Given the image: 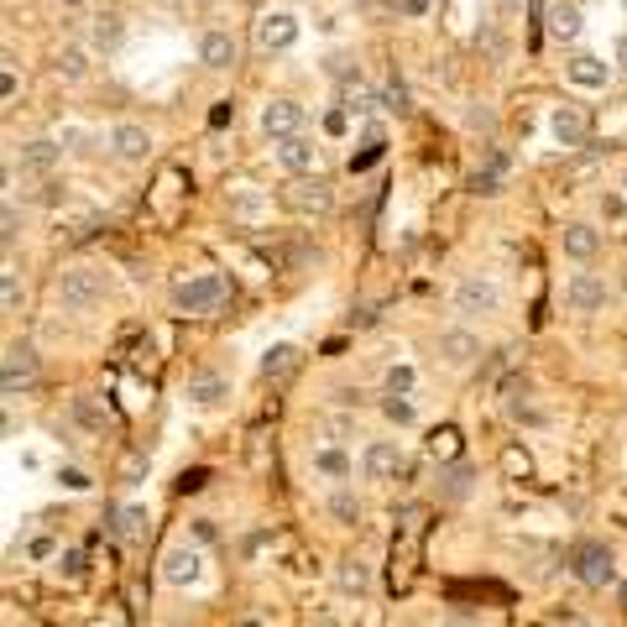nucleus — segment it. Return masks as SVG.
<instances>
[{
  "mask_svg": "<svg viewBox=\"0 0 627 627\" xmlns=\"http://www.w3.org/2000/svg\"><path fill=\"white\" fill-rule=\"evenodd\" d=\"M194 539H199V544H215V539H220V528L209 523V518H199V523H194Z\"/></svg>",
  "mask_w": 627,
  "mask_h": 627,
  "instance_id": "nucleus-45",
  "label": "nucleus"
},
{
  "mask_svg": "<svg viewBox=\"0 0 627 627\" xmlns=\"http://www.w3.org/2000/svg\"><path fill=\"white\" fill-rule=\"evenodd\" d=\"M330 518L345 523V528H356V523H361V497H356V492H335V497H330Z\"/></svg>",
  "mask_w": 627,
  "mask_h": 627,
  "instance_id": "nucleus-27",
  "label": "nucleus"
},
{
  "mask_svg": "<svg viewBox=\"0 0 627 627\" xmlns=\"http://www.w3.org/2000/svg\"><path fill=\"white\" fill-rule=\"evenodd\" d=\"M335 586H340L345 596H366V591H371V565H366V560H340Z\"/></svg>",
  "mask_w": 627,
  "mask_h": 627,
  "instance_id": "nucleus-24",
  "label": "nucleus"
},
{
  "mask_svg": "<svg viewBox=\"0 0 627 627\" xmlns=\"http://www.w3.org/2000/svg\"><path fill=\"white\" fill-rule=\"evenodd\" d=\"M298 366H304V356H298V345H272V351L262 356V377H267V382H288Z\"/></svg>",
  "mask_w": 627,
  "mask_h": 627,
  "instance_id": "nucleus-22",
  "label": "nucleus"
},
{
  "mask_svg": "<svg viewBox=\"0 0 627 627\" xmlns=\"http://www.w3.org/2000/svg\"><path fill=\"white\" fill-rule=\"evenodd\" d=\"M392 398H408V392L418 387V371L408 366V361H398V366H387V382H382Z\"/></svg>",
  "mask_w": 627,
  "mask_h": 627,
  "instance_id": "nucleus-28",
  "label": "nucleus"
},
{
  "mask_svg": "<svg viewBox=\"0 0 627 627\" xmlns=\"http://www.w3.org/2000/svg\"><path fill=\"white\" fill-rule=\"evenodd\" d=\"M63 189H68V183L48 178V183H42V189H37V204H58V199H63Z\"/></svg>",
  "mask_w": 627,
  "mask_h": 627,
  "instance_id": "nucleus-44",
  "label": "nucleus"
},
{
  "mask_svg": "<svg viewBox=\"0 0 627 627\" xmlns=\"http://www.w3.org/2000/svg\"><path fill=\"white\" fill-rule=\"evenodd\" d=\"M575 575L586 580L591 591L617 586V560H612V549H607V544H580V549H575Z\"/></svg>",
  "mask_w": 627,
  "mask_h": 627,
  "instance_id": "nucleus-8",
  "label": "nucleus"
},
{
  "mask_svg": "<svg viewBox=\"0 0 627 627\" xmlns=\"http://www.w3.org/2000/svg\"><path fill=\"white\" fill-rule=\"evenodd\" d=\"M549 136H554L565 152H586V147H591V115L580 110V105H554Z\"/></svg>",
  "mask_w": 627,
  "mask_h": 627,
  "instance_id": "nucleus-5",
  "label": "nucleus"
},
{
  "mask_svg": "<svg viewBox=\"0 0 627 627\" xmlns=\"http://www.w3.org/2000/svg\"><path fill=\"white\" fill-rule=\"evenodd\" d=\"M377 157H382V131H377V126H366V142H361V152H351V173H366Z\"/></svg>",
  "mask_w": 627,
  "mask_h": 627,
  "instance_id": "nucleus-29",
  "label": "nucleus"
},
{
  "mask_svg": "<svg viewBox=\"0 0 627 627\" xmlns=\"http://www.w3.org/2000/svg\"><path fill=\"white\" fill-rule=\"evenodd\" d=\"M565 79H570L575 89H607L612 63H601V58H591V53H580V58L565 63Z\"/></svg>",
  "mask_w": 627,
  "mask_h": 627,
  "instance_id": "nucleus-18",
  "label": "nucleus"
},
{
  "mask_svg": "<svg viewBox=\"0 0 627 627\" xmlns=\"http://www.w3.org/2000/svg\"><path fill=\"white\" fill-rule=\"evenodd\" d=\"M58 570H63L68 580H79V575H84V554H79V549H63V554H58Z\"/></svg>",
  "mask_w": 627,
  "mask_h": 627,
  "instance_id": "nucleus-38",
  "label": "nucleus"
},
{
  "mask_svg": "<svg viewBox=\"0 0 627 627\" xmlns=\"http://www.w3.org/2000/svg\"><path fill=\"white\" fill-rule=\"evenodd\" d=\"M58 481L68 486V492H89V486H95V481H89L79 466H63V471H58Z\"/></svg>",
  "mask_w": 627,
  "mask_h": 627,
  "instance_id": "nucleus-41",
  "label": "nucleus"
},
{
  "mask_svg": "<svg viewBox=\"0 0 627 627\" xmlns=\"http://www.w3.org/2000/svg\"><path fill=\"white\" fill-rule=\"evenodd\" d=\"M502 309V288L492 283V277H481V272H471V277H460L455 283V314H497Z\"/></svg>",
  "mask_w": 627,
  "mask_h": 627,
  "instance_id": "nucleus-4",
  "label": "nucleus"
},
{
  "mask_svg": "<svg viewBox=\"0 0 627 627\" xmlns=\"http://www.w3.org/2000/svg\"><path fill=\"white\" fill-rule=\"evenodd\" d=\"M455 429H434V439H429V455H455Z\"/></svg>",
  "mask_w": 627,
  "mask_h": 627,
  "instance_id": "nucleus-40",
  "label": "nucleus"
},
{
  "mask_svg": "<svg viewBox=\"0 0 627 627\" xmlns=\"http://www.w3.org/2000/svg\"><path fill=\"white\" fill-rule=\"evenodd\" d=\"M58 162H63V142H58V136H37V142L21 147L16 168H21V173H37V178H48Z\"/></svg>",
  "mask_w": 627,
  "mask_h": 627,
  "instance_id": "nucleus-15",
  "label": "nucleus"
},
{
  "mask_svg": "<svg viewBox=\"0 0 627 627\" xmlns=\"http://www.w3.org/2000/svg\"><path fill=\"white\" fill-rule=\"evenodd\" d=\"M0 304H6V314L21 309V277H16V267L0 272Z\"/></svg>",
  "mask_w": 627,
  "mask_h": 627,
  "instance_id": "nucleus-33",
  "label": "nucleus"
},
{
  "mask_svg": "<svg viewBox=\"0 0 627 627\" xmlns=\"http://www.w3.org/2000/svg\"><path fill=\"white\" fill-rule=\"evenodd\" d=\"M0 100L16 105V68H11V58H6V74H0Z\"/></svg>",
  "mask_w": 627,
  "mask_h": 627,
  "instance_id": "nucleus-43",
  "label": "nucleus"
},
{
  "mask_svg": "<svg viewBox=\"0 0 627 627\" xmlns=\"http://www.w3.org/2000/svg\"><path fill=\"white\" fill-rule=\"evenodd\" d=\"M225 398H230V382L215 377V371H199V377H189V403H199V408H220Z\"/></svg>",
  "mask_w": 627,
  "mask_h": 627,
  "instance_id": "nucleus-21",
  "label": "nucleus"
},
{
  "mask_svg": "<svg viewBox=\"0 0 627 627\" xmlns=\"http://www.w3.org/2000/svg\"><path fill=\"white\" fill-rule=\"evenodd\" d=\"M554 627H591L580 612H554Z\"/></svg>",
  "mask_w": 627,
  "mask_h": 627,
  "instance_id": "nucleus-46",
  "label": "nucleus"
},
{
  "mask_svg": "<svg viewBox=\"0 0 627 627\" xmlns=\"http://www.w3.org/2000/svg\"><path fill=\"white\" fill-rule=\"evenodd\" d=\"M377 105H382V100L371 95V89H366L361 79H356V84H345V95H340V110H345V115H371Z\"/></svg>",
  "mask_w": 627,
  "mask_h": 627,
  "instance_id": "nucleus-26",
  "label": "nucleus"
},
{
  "mask_svg": "<svg viewBox=\"0 0 627 627\" xmlns=\"http://www.w3.org/2000/svg\"><path fill=\"white\" fill-rule=\"evenodd\" d=\"M100 298H105V277L95 267H68L58 277V304L68 314H89V309H100Z\"/></svg>",
  "mask_w": 627,
  "mask_h": 627,
  "instance_id": "nucleus-2",
  "label": "nucleus"
},
{
  "mask_svg": "<svg viewBox=\"0 0 627 627\" xmlns=\"http://www.w3.org/2000/svg\"><path fill=\"white\" fill-rule=\"evenodd\" d=\"M382 105L398 110V115H408V89H403V84H387V89H382Z\"/></svg>",
  "mask_w": 627,
  "mask_h": 627,
  "instance_id": "nucleus-39",
  "label": "nucleus"
},
{
  "mask_svg": "<svg viewBox=\"0 0 627 627\" xmlns=\"http://www.w3.org/2000/svg\"><path fill=\"white\" fill-rule=\"evenodd\" d=\"M560 246H565V257H570V262H591L596 251H601V236H596L591 225H580V220H575V225L560 230Z\"/></svg>",
  "mask_w": 627,
  "mask_h": 627,
  "instance_id": "nucleus-19",
  "label": "nucleus"
},
{
  "mask_svg": "<svg viewBox=\"0 0 627 627\" xmlns=\"http://www.w3.org/2000/svg\"><path fill=\"white\" fill-rule=\"evenodd\" d=\"M382 413L392 418V424H413V418H418V408H413L408 398H392V392L382 398Z\"/></svg>",
  "mask_w": 627,
  "mask_h": 627,
  "instance_id": "nucleus-34",
  "label": "nucleus"
},
{
  "mask_svg": "<svg viewBox=\"0 0 627 627\" xmlns=\"http://www.w3.org/2000/svg\"><path fill=\"white\" fill-rule=\"evenodd\" d=\"M277 162H283L288 178H309L319 173V142L304 131V136H288V142H277Z\"/></svg>",
  "mask_w": 627,
  "mask_h": 627,
  "instance_id": "nucleus-11",
  "label": "nucleus"
},
{
  "mask_svg": "<svg viewBox=\"0 0 627 627\" xmlns=\"http://www.w3.org/2000/svg\"><path fill=\"white\" fill-rule=\"evenodd\" d=\"M110 152L121 162H147L152 157V131L136 126V121H115L110 126Z\"/></svg>",
  "mask_w": 627,
  "mask_h": 627,
  "instance_id": "nucleus-13",
  "label": "nucleus"
},
{
  "mask_svg": "<svg viewBox=\"0 0 627 627\" xmlns=\"http://www.w3.org/2000/svg\"><path fill=\"white\" fill-rule=\"evenodd\" d=\"M617 63H622V68H627V32H622V37H617Z\"/></svg>",
  "mask_w": 627,
  "mask_h": 627,
  "instance_id": "nucleus-47",
  "label": "nucleus"
},
{
  "mask_svg": "<svg viewBox=\"0 0 627 627\" xmlns=\"http://www.w3.org/2000/svg\"><path fill=\"white\" fill-rule=\"evenodd\" d=\"M565 309H570V314H596V309H607V283H601L596 272H575L570 283H565Z\"/></svg>",
  "mask_w": 627,
  "mask_h": 627,
  "instance_id": "nucleus-12",
  "label": "nucleus"
},
{
  "mask_svg": "<svg viewBox=\"0 0 627 627\" xmlns=\"http://www.w3.org/2000/svg\"><path fill=\"white\" fill-rule=\"evenodd\" d=\"M277 199H283V209H293V215H330L335 209V189H330V178H319V173L288 178Z\"/></svg>",
  "mask_w": 627,
  "mask_h": 627,
  "instance_id": "nucleus-3",
  "label": "nucleus"
},
{
  "mask_svg": "<svg viewBox=\"0 0 627 627\" xmlns=\"http://www.w3.org/2000/svg\"><path fill=\"white\" fill-rule=\"evenodd\" d=\"M199 575H204V554L194 544H173L168 554H162V580L168 586H199Z\"/></svg>",
  "mask_w": 627,
  "mask_h": 627,
  "instance_id": "nucleus-9",
  "label": "nucleus"
},
{
  "mask_svg": "<svg viewBox=\"0 0 627 627\" xmlns=\"http://www.w3.org/2000/svg\"><path fill=\"white\" fill-rule=\"evenodd\" d=\"M622 601H627V586H622Z\"/></svg>",
  "mask_w": 627,
  "mask_h": 627,
  "instance_id": "nucleus-50",
  "label": "nucleus"
},
{
  "mask_svg": "<svg viewBox=\"0 0 627 627\" xmlns=\"http://www.w3.org/2000/svg\"><path fill=\"white\" fill-rule=\"evenodd\" d=\"M115 533H121V539H142L147 513H142V507H121V513H115Z\"/></svg>",
  "mask_w": 627,
  "mask_h": 627,
  "instance_id": "nucleus-30",
  "label": "nucleus"
},
{
  "mask_svg": "<svg viewBox=\"0 0 627 627\" xmlns=\"http://www.w3.org/2000/svg\"><path fill=\"white\" fill-rule=\"evenodd\" d=\"M298 42V21L288 16V11H267L262 21H257V48L262 53H288Z\"/></svg>",
  "mask_w": 627,
  "mask_h": 627,
  "instance_id": "nucleus-14",
  "label": "nucleus"
},
{
  "mask_svg": "<svg viewBox=\"0 0 627 627\" xmlns=\"http://www.w3.org/2000/svg\"><path fill=\"white\" fill-rule=\"evenodd\" d=\"M63 6H84V0H63Z\"/></svg>",
  "mask_w": 627,
  "mask_h": 627,
  "instance_id": "nucleus-48",
  "label": "nucleus"
},
{
  "mask_svg": "<svg viewBox=\"0 0 627 627\" xmlns=\"http://www.w3.org/2000/svg\"><path fill=\"white\" fill-rule=\"evenodd\" d=\"M58 74H63L68 84H74V79H84V74H89V58H84V48H63V53H58Z\"/></svg>",
  "mask_w": 627,
  "mask_h": 627,
  "instance_id": "nucleus-32",
  "label": "nucleus"
},
{
  "mask_svg": "<svg viewBox=\"0 0 627 627\" xmlns=\"http://www.w3.org/2000/svg\"><path fill=\"white\" fill-rule=\"evenodd\" d=\"M309 126V110L298 100H267L262 105V131L272 136V142H288V136H304Z\"/></svg>",
  "mask_w": 627,
  "mask_h": 627,
  "instance_id": "nucleus-7",
  "label": "nucleus"
},
{
  "mask_svg": "<svg viewBox=\"0 0 627 627\" xmlns=\"http://www.w3.org/2000/svg\"><path fill=\"white\" fill-rule=\"evenodd\" d=\"M257 209H262V194H236V199H230V215H257Z\"/></svg>",
  "mask_w": 627,
  "mask_h": 627,
  "instance_id": "nucleus-42",
  "label": "nucleus"
},
{
  "mask_svg": "<svg viewBox=\"0 0 627 627\" xmlns=\"http://www.w3.org/2000/svg\"><path fill=\"white\" fill-rule=\"evenodd\" d=\"M68 408H74V418H79V424H84V429H95V434L105 429V413L95 408V398H89V392H79V398H74V403H68Z\"/></svg>",
  "mask_w": 627,
  "mask_h": 627,
  "instance_id": "nucleus-31",
  "label": "nucleus"
},
{
  "mask_svg": "<svg viewBox=\"0 0 627 627\" xmlns=\"http://www.w3.org/2000/svg\"><path fill=\"white\" fill-rule=\"evenodd\" d=\"M580 27H586V21H580V11L570 6V0L549 6V37L554 42H580Z\"/></svg>",
  "mask_w": 627,
  "mask_h": 627,
  "instance_id": "nucleus-23",
  "label": "nucleus"
},
{
  "mask_svg": "<svg viewBox=\"0 0 627 627\" xmlns=\"http://www.w3.org/2000/svg\"><path fill=\"white\" fill-rule=\"evenodd\" d=\"M622 6H627V0H622Z\"/></svg>",
  "mask_w": 627,
  "mask_h": 627,
  "instance_id": "nucleus-51",
  "label": "nucleus"
},
{
  "mask_svg": "<svg viewBox=\"0 0 627 627\" xmlns=\"http://www.w3.org/2000/svg\"><path fill=\"white\" fill-rule=\"evenodd\" d=\"M392 11L408 16V21H418V16H429V11H434V0H392Z\"/></svg>",
  "mask_w": 627,
  "mask_h": 627,
  "instance_id": "nucleus-37",
  "label": "nucleus"
},
{
  "mask_svg": "<svg viewBox=\"0 0 627 627\" xmlns=\"http://www.w3.org/2000/svg\"><path fill=\"white\" fill-rule=\"evenodd\" d=\"M16 230H21V220H16V204H6V215H0V246H16Z\"/></svg>",
  "mask_w": 627,
  "mask_h": 627,
  "instance_id": "nucleus-36",
  "label": "nucleus"
},
{
  "mask_svg": "<svg viewBox=\"0 0 627 627\" xmlns=\"http://www.w3.org/2000/svg\"><path fill=\"white\" fill-rule=\"evenodd\" d=\"M230 283L220 272H199V277H183V283H173V309L178 314H215L225 304Z\"/></svg>",
  "mask_w": 627,
  "mask_h": 627,
  "instance_id": "nucleus-1",
  "label": "nucleus"
},
{
  "mask_svg": "<svg viewBox=\"0 0 627 627\" xmlns=\"http://www.w3.org/2000/svg\"><path fill=\"white\" fill-rule=\"evenodd\" d=\"M403 466H408V460H403V445H398V439H371L366 455H361L366 481H392Z\"/></svg>",
  "mask_w": 627,
  "mask_h": 627,
  "instance_id": "nucleus-10",
  "label": "nucleus"
},
{
  "mask_svg": "<svg viewBox=\"0 0 627 627\" xmlns=\"http://www.w3.org/2000/svg\"><path fill=\"white\" fill-rule=\"evenodd\" d=\"M236 37H230V32H204L199 37V63L204 68H230V63H236Z\"/></svg>",
  "mask_w": 627,
  "mask_h": 627,
  "instance_id": "nucleus-20",
  "label": "nucleus"
},
{
  "mask_svg": "<svg viewBox=\"0 0 627 627\" xmlns=\"http://www.w3.org/2000/svg\"><path fill=\"white\" fill-rule=\"evenodd\" d=\"M37 371H42V361H37L32 345H6V366H0V392H6V398H21V392L37 382Z\"/></svg>",
  "mask_w": 627,
  "mask_h": 627,
  "instance_id": "nucleus-6",
  "label": "nucleus"
},
{
  "mask_svg": "<svg viewBox=\"0 0 627 627\" xmlns=\"http://www.w3.org/2000/svg\"><path fill=\"white\" fill-rule=\"evenodd\" d=\"M502 471H507V476H528V471H533L528 450H518V445H513V450H502Z\"/></svg>",
  "mask_w": 627,
  "mask_h": 627,
  "instance_id": "nucleus-35",
  "label": "nucleus"
},
{
  "mask_svg": "<svg viewBox=\"0 0 627 627\" xmlns=\"http://www.w3.org/2000/svg\"><path fill=\"white\" fill-rule=\"evenodd\" d=\"M121 42H126V16L121 11L89 16V48H95V53H115Z\"/></svg>",
  "mask_w": 627,
  "mask_h": 627,
  "instance_id": "nucleus-17",
  "label": "nucleus"
},
{
  "mask_svg": "<svg viewBox=\"0 0 627 627\" xmlns=\"http://www.w3.org/2000/svg\"><path fill=\"white\" fill-rule=\"evenodd\" d=\"M622 189H627V173H622Z\"/></svg>",
  "mask_w": 627,
  "mask_h": 627,
  "instance_id": "nucleus-49",
  "label": "nucleus"
},
{
  "mask_svg": "<svg viewBox=\"0 0 627 627\" xmlns=\"http://www.w3.org/2000/svg\"><path fill=\"white\" fill-rule=\"evenodd\" d=\"M476 356H481V340L471 330H445V335H439V361H445V366L466 371V366H476Z\"/></svg>",
  "mask_w": 627,
  "mask_h": 627,
  "instance_id": "nucleus-16",
  "label": "nucleus"
},
{
  "mask_svg": "<svg viewBox=\"0 0 627 627\" xmlns=\"http://www.w3.org/2000/svg\"><path fill=\"white\" fill-rule=\"evenodd\" d=\"M314 471L319 476H330V481H351V455L345 450H335V445H324V450H314Z\"/></svg>",
  "mask_w": 627,
  "mask_h": 627,
  "instance_id": "nucleus-25",
  "label": "nucleus"
}]
</instances>
